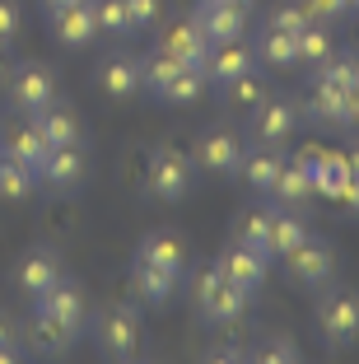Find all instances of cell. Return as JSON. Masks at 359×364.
<instances>
[{"label":"cell","mask_w":359,"mask_h":364,"mask_svg":"<svg viewBox=\"0 0 359 364\" xmlns=\"http://www.w3.org/2000/svg\"><path fill=\"white\" fill-rule=\"evenodd\" d=\"M191 294H196V313H201L210 327H233V322L247 313V304H252V294H243L238 285H229V280L220 276V267H215V262L201 271V276H196Z\"/></svg>","instance_id":"obj_1"},{"label":"cell","mask_w":359,"mask_h":364,"mask_svg":"<svg viewBox=\"0 0 359 364\" xmlns=\"http://www.w3.org/2000/svg\"><path fill=\"white\" fill-rule=\"evenodd\" d=\"M317 332H322L327 346H336V350L359 341V294L355 289L336 285L317 299Z\"/></svg>","instance_id":"obj_2"},{"label":"cell","mask_w":359,"mask_h":364,"mask_svg":"<svg viewBox=\"0 0 359 364\" xmlns=\"http://www.w3.org/2000/svg\"><path fill=\"white\" fill-rule=\"evenodd\" d=\"M94 346L107 360H131L140 350V313L131 304H112L94 322Z\"/></svg>","instance_id":"obj_3"},{"label":"cell","mask_w":359,"mask_h":364,"mask_svg":"<svg viewBox=\"0 0 359 364\" xmlns=\"http://www.w3.org/2000/svg\"><path fill=\"white\" fill-rule=\"evenodd\" d=\"M145 192L154 201H182L191 192V159L182 150H173V145H159L145 168Z\"/></svg>","instance_id":"obj_4"},{"label":"cell","mask_w":359,"mask_h":364,"mask_svg":"<svg viewBox=\"0 0 359 364\" xmlns=\"http://www.w3.org/2000/svg\"><path fill=\"white\" fill-rule=\"evenodd\" d=\"M280 262H285V271H289V280H294V285L317 289V285H327L331 271H336V247H331L327 238H313V234H308L304 243L289 247Z\"/></svg>","instance_id":"obj_5"},{"label":"cell","mask_w":359,"mask_h":364,"mask_svg":"<svg viewBox=\"0 0 359 364\" xmlns=\"http://www.w3.org/2000/svg\"><path fill=\"white\" fill-rule=\"evenodd\" d=\"M243 140H238V131L229 127H210L201 131V140H196V168L210 173V178H233L238 173V164H243Z\"/></svg>","instance_id":"obj_6"},{"label":"cell","mask_w":359,"mask_h":364,"mask_svg":"<svg viewBox=\"0 0 359 364\" xmlns=\"http://www.w3.org/2000/svg\"><path fill=\"white\" fill-rule=\"evenodd\" d=\"M10 103L19 107V112H28V117H38L43 107L56 103V75L38 61H23L10 75Z\"/></svg>","instance_id":"obj_7"},{"label":"cell","mask_w":359,"mask_h":364,"mask_svg":"<svg viewBox=\"0 0 359 364\" xmlns=\"http://www.w3.org/2000/svg\"><path fill=\"white\" fill-rule=\"evenodd\" d=\"M85 178H89V154H85L80 140H75V145H52V154H47L43 168H38V182H47L56 192L85 187Z\"/></svg>","instance_id":"obj_8"},{"label":"cell","mask_w":359,"mask_h":364,"mask_svg":"<svg viewBox=\"0 0 359 364\" xmlns=\"http://www.w3.org/2000/svg\"><path fill=\"white\" fill-rule=\"evenodd\" d=\"M294 127H299V107L280 94H266L262 103L252 107V136L262 140V145H285V140L294 136Z\"/></svg>","instance_id":"obj_9"},{"label":"cell","mask_w":359,"mask_h":364,"mask_svg":"<svg viewBox=\"0 0 359 364\" xmlns=\"http://www.w3.org/2000/svg\"><path fill=\"white\" fill-rule=\"evenodd\" d=\"M38 313H47L52 322H61V327H65L70 336H80V332H85V322H89L85 294H80V289H75L65 276L56 280V285L47 289V294H38Z\"/></svg>","instance_id":"obj_10"},{"label":"cell","mask_w":359,"mask_h":364,"mask_svg":"<svg viewBox=\"0 0 359 364\" xmlns=\"http://www.w3.org/2000/svg\"><path fill=\"white\" fill-rule=\"evenodd\" d=\"M201 70H205L210 85H229V80L257 70V52H252V43H243V38H233V43H210Z\"/></svg>","instance_id":"obj_11"},{"label":"cell","mask_w":359,"mask_h":364,"mask_svg":"<svg viewBox=\"0 0 359 364\" xmlns=\"http://www.w3.org/2000/svg\"><path fill=\"white\" fill-rule=\"evenodd\" d=\"M191 19L201 23V33L210 38V43H233V38H243V33H247L252 10H238V5H215V0H196Z\"/></svg>","instance_id":"obj_12"},{"label":"cell","mask_w":359,"mask_h":364,"mask_svg":"<svg viewBox=\"0 0 359 364\" xmlns=\"http://www.w3.org/2000/svg\"><path fill=\"white\" fill-rule=\"evenodd\" d=\"M159 52L173 56L178 65H196V70H201L205 52H210V38L201 33V23H196V19H182V23H168V28H164Z\"/></svg>","instance_id":"obj_13"},{"label":"cell","mask_w":359,"mask_h":364,"mask_svg":"<svg viewBox=\"0 0 359 364\" xmlns=\"http://www.w3.org/2000/svg\"><path fill=\"white\" fill-rule=\"evenodd\" d=\"M61 280V262H56V252L52 247H28L19 257V267H14V285L23 289V294H47V289Z\"/></svg>","instance_id":"obj_14"},{"label":"cell","mask_w":359,"mask_h":364,"mask_svg":"<svg viewBox=\"0 0 359 364\" xmlns=\"http://www.w3.org/2000/svg\"><path fill=\"white\" fill-rule=\"evenodd\" d=\"M94 33H98V19H94V5L89 0H75V5L52 10V38L61 47H89Z\"/></svg>","instance_id":"obj_15"},{"label":"cell","mask_w":359,"mask_h":364,"mask_svg":"<svg viewBox=\"0 0 359 364\" xmlns=\"http://www.w3.org/2000/svg\"><path fill=\"white\" fill-rule=\"evenodd\" d=\"M215 267H220V276L229 280V285L243 289V294H257V289L266 285V257L252 252V247H243V243H233Z\"/></svg>","instance_id":"obj_16"},{"label":"cell","mask_w":359,"mask_h":364,"mask_svg":"<svg viewBox=\"0 0 359 364\" xmlns=\"http://www.w3.org/2000/svg\"><path fill=\"white\" fill-rule=\"evenodd\" d=\"M94 85L103 89L107 98H131L140 89V61L136 56H103L98 61V70H94Z\"/></svg>","instance_id":"obj_17"},{"label":"cell","mask_w":359,"mask_h":364,"mask_svg":"<svg viewBox=\"0 0 359 364\" xmlns=\"http://www.w3.org/2000/svg\"><path fill=\"white\" fill-rule=\"evenodd\" d=\"M285 168V154H280V145H262L257 140L252 150H243V164H238V173L247 178V187L252 192H271L275 173Z\"/></svg>","instance_id":"obj_18"},{"label":"cell","mask_w":359,"mask_h":364,"mask_svg":"<svg viewBox=\"0 0 359 364\" xmlns=\"http://www.w3.org/2000/svg\"><path fill=\"white\" fill-rule=\"evenodd\" d=\"M299 164H304L308 178H313V192H327V196H336L341 182L350 178V159L327 154V150H304V154H299Z\"/></svg>","instance_id":"obj_19"},{"label":"cell","mask_w":359,"mask_h":364,"mask_svg":"<svg viewBox=\"0 0 359 364\" xmlns=\"http://www.w3.org/2000/svg\"><path fill=\"white\" fill-rule=\"evenodd\" d=\"M131 285H136V294L145 304H168L173 289H178V271H164V267H154V262L136 257L131 262Z\"/></svg>","instance_id":"obj_20"},{"label":"cell","mask_w":359,"mask_h":364,"mask_svg":"<svg viewBox=\"0 0 359 364\" xmlns=\"http://www.w3.org/2000/svg\"><path fill=\"white\" fill-rule=\"evenodd\" d=\"M0 150L10 154V159L28 164V168H43V159H47V154H52V140L43 136V127H38V122H28V127L10 131V136H5V145H0Z\"/></svg>","instance_id":"obj_21"},{"label":"cell","mask_w":359,"mask_h":364,"mask_svg":"<svg viewBox=\"0 0 359 364\" xmlns=\"http://www.w3.org/2000/svg\"><path fill=\"white\" fill-rule=\"evenodd\" d=\"M136 257H145V262H154V267L178 271V276H182V267H187V243H182L178 234H168V229H159V234L140 238V252H136Z\"/></svg>","instance_id":"obj_22"},{"label":"cell","mask_w":359,"mask_h":364,"mask_svg":"<svg viewBox=\"0 0 359 364\" xmlns=\"http://www.w3.org/2000/svg\"><path fill=\"white\" fill-rule=\"evenodd\" d=\"M331 52H336V43H331V28H327L322 19H313L308 28L294 33V61L308 65V70H317V65L327 61Z\"/></svg>","instance_id":"obj_23"},{"label":"cell","mask_w":359,"mask_h":364,"mask_svg":"<svg viewBox=\"0 0 359 364\" xmlns=\"http://www.w3.org/2000/svg\"><path fill=\"white\" fill-rule=\"evenodd\" d=\"M308 117L317 127H350V94L327 85H313V98H308Z\"/></svg>","instance_id":"obj_24"},{"label":"cell","mask_w":359,"mask_h":364,"mask_svg":"<svg viewBox=\"0 0 359 364\" xmlns=\"http://www.w3.org/2000/svg\"><path fill=\"white\" fill-rule=\"evenodd\" d=\"M233 243L252 247V252H262V257L271 262V210H266V205H257V210H243V215H238V225H233Z\"/></svg>","instance_id":"obj_25"},{"label":"cell","mask_w":359,"mask_h":364,"mask_svg":"<svg viewBox=\"0 0 359 364\" xmlns=\"http://www.w3.org/2000/svg\"><path fill=\"white\" fill-rule=\"evenodd\" d=\"M252 52H257V61L271 65V70H289V65H299L294 61V38H289V33H280V28H266V23L257 28Z\"/></svg>","instance_id":"obj_26"},{"label":"cell","mask_w":359,"mask_h":364,"mask_svg":"<svg viewBox=\"0 0 359 364\" xmlns=\"http://www.w3.org/2000/svg\"><path fill=\"white\" fill-rule=\"evenodd\" d=\"M271 196L280 205H304L308 196H313V178H308V168L299 159H285V168L275 173V182H271Z\"/></svg>","instance_id":"obj_27"},{"label":"cell","mask_w":359,"mask_h":364,"mask_svg":"<svg viewBox=\"0 0 359 364\" xmlns=\"http://www.w3.org/2000/svg\"><path fill=\"white\" fill-rule=\"evenodd\" d=\"M33 192H38V168H28V164L10 159L0 150V196L5 201H28Z\"/></svg>","instance_id":"obj_28"},{"label":"cell","mask_w":359,"mask_h":364,"mask_svg":"<svg viewBox=\"0 0 359 364\" xmlns=\"http://www.w3.org/2000/svg\"><path fill=\"white\" fill-rule=\"evenodd\" d=\"M38 127H43V136L52 140V145H75V140H85V127H80V117H75V107H43L38 112Z\"/></svg>","instance_id":"obj_29"},{"label":"cell","mask_w":359,"mask_h":364,"mask_svg":"<svg viewBox=\"0 0 359 364\" xmlns=\"http://www.w3.org/2000/svg\"><path fill=\"white\" fill-rule=\"evenodd\" d=\"M313 85H327V89H341V94H350V89L359 85V56L331 52L327 61L313 70Z\"/></svg>","instance_id":"obj_30"},{"label":"cell","mask_w":359,"mask_h":364,"mask_svg":"<svg viewBox=\"0 0 359 364\" xmlns=\"http://www.w3.org/2000/svg\"><path fill=\"white\" fill-rule=\"evenodd\" d=\"M304 238H308V225L299 220V215H289V205L271 210V262H280L289 247H299Z\"/></svg>","instance_id":"obj_31"},{"label":"cell","mask_w":359,"mask_h":364,"mask_svg":"<svg viewBox=\"0 0 359 364\" xmlns=\"http://www.w3.org/2000/svg\"><path fill=\"white\" fill-rule=\"evenodd\" d=\"M205 85H210L205 70H196V65H178V75L159 89V98H164V103H182V107H187V103H196V98L205 94Z\"/></svg>","instance_id":"obj_32"},{"label":"cell","mask_w":359,"mask_h":364,"mask_svg":"<svg viewBox=\"0 0 359 364\" xmlns=\"http://www.w3.org/2000/svg\"><path fill=\"white\" fill-rule=\"evenodd\" d=\"M247 360H257V364H294L299 360V341L294 336H262L257 346H247Z\"/></svg>","instance_id":"obj_33"},{"label":"cell","mask_w":359,"mask_h":364,"mask_svg":"<svg viewBox=\"0 0 359 364\" xmlns=\"http://www.w3.org/2000/svg\"><path fill=\"white\" fill-rule=\"evenodd\" d=\"M75 336L65 332L61 322H52L47 313H33V350H47V355H56V350H65Z\"/></svg>","instance_id":"obj_34"},{"label":"cell","mask_w":359,"mask_h":364,"mask_svg":"<svg viewBox=\"0 0 359 364\" xmlns=\"http://www.w3.org/2000/svg\"><path fill=\"white\" fill-rule=\"evenodd\" d=\"M308 23H313V14H308L304 0H280V5L266 14V28H280V33H289V38H294L299 28H308Z\"/></svg>","instance_id":"obj_35"},{"label":"cell","mask_w":359,"mask_h":364,"mask_svg":"<svg viewBox=\"0 0 359 364\" xmlns=\"http://www.w3.org/2000/svg\"><path fill=\"white\" fill-rule=\"evenodd\" d=\"M224 94H229V103L233 107H257L271 89H266V80L257 75V70H247V75H238V80H229V85H220Z\"/></svg>","instance_id":"obj_36"},{"label":"cell","mask_w":359,"mask_h":364,"mask_svg":"<svg viewBox=\"0 0 359 364\" xmlns=\"http://www.w3.org/2000/svg\"><path fill=\"white\" fill-rule=\"evenodd\" d=\"M89 5H94L98 33H117V38H127V33H131V19H127V0H89Z\"/></svg>","instance_id":"obj_37"},{"label":"cell","mask_w":359,"mask_h":364,"mask_svg":"<svg viewBox=\"0 0 359 364\" xmlns=\"http://www.w3.org/2000/svg\"><path fill=\"white\" fill-rule=\"evenodd\" d=\"M164 14V0H127V19H131V33H149Z\"/></svg>","instance_id":"obj_38"},{"label":"cell","mask_w":359,"mask_h":364,"mask_svg":"<svg viewBox=\"0 0 359 364\" xmlns=\"http://www.w3.org/2000/svg\"><path fill=\"white\" fill-rule=\"evenodd\" d=\"M304 5H308V14L322 19V23H336V19L350 14V0H304Z\"/></svg>","instance_id":"obj_39"},{"label":"cell","mask_w":359,"mask_h":364,"mask_svg":"<svg viewBox=\"0 0 359 364\" xmlns=\"http://www.w3.org/2000/svg\"><path fill=\"white\" fill-rule=\"evenodd\" d=\"M14 33H19V5L14 0H0V47H10Z\"/></svg>","instance_id":"obj_40"},{"label":"cell","mask_w":359,"mask_h":364,"mask_svg":"<svg viewBox=\"0 0 359 364\" xmlns=\"http://www.w3.org/2000/svg\"><path fill=\"white\" fill-rule=\"evenodd\" d=\"M0 350H23V336L10 318H0Z\"/></svg>","instance_id":"obj_41"},{"label":"cell","mask_w":359,"mask_h":364,"mask_svg":"<svg viewBox=\"0 0 359 364\" xmlns=\"http://www.w3.org/2000/svg\"><path fill=\"white\" fill-rule=\"evenodd\" d=\"M336 201H345V205H355V210H359V178H355V173H350V178L341 182V192H336Z\"/></svg>","instance_id":"obj_42"},{"label":"cell","mask_w":359,"mask_h":364,"mask_svg":"<svg viewBox=\"0 0 359 364\" xmlns=\"http://www.w3.org/2000/svg\"><path fill=\"white\" fill-rule=\"evenodd\" d=\"M210 360H224V364H238V360H247V346H220V350H210Z\"/></svg>","instance_id":"obj_43"},{"label":"cell","mask_w":359,"mask_h":364,"mask_svg":"<svg viewBox=\"0 0 359 364\" xmlns=\"http://www.w3.org/2000/svg\"><path fill=\"white\" fill-rule=\"evenodd\" d=\"M350 127H359V85L350 89Z\"/></svg>","instance_id":"obj_44"},{"label":"cell","mask_w":359,"mask_h":364,"mask_svg":"<svg viewBox=\"0 0 359 364\" xmlns=\"http://www.w3.org/2000/svg\"><path fill=\"white\" fill-rule=\"evenodd\" d=\"M23 360V350H0V364H19Z\"/></svg>","instance_id":"obj_45"},{"label":"cell","mask_w":359,"mask_h":364,"mask_svg":"<svg viewBox=\"0 0 359 364\" xmlns=\"http://www.w3.org/2000/svg\"><path fill=\"white\" fill-rule=\"evenodd\" d=\"M215 5H238V10H252L257 0H215Z\"/></svg>","instance_id":"obj_46"},{"label":"cell","mask_w":359,"mask_h":364,"mask_svg":"<svg viewBox=\"0 0 359 364\" xmlns=\"http://www.w3.org/2000/svg\"><path fill=\"white\" fill-rule=\"evenodd\" d=\"M61 5H75V0H43V10L52 14V10H61Z\"/></svg>","instance_id":"obj_47"},{"label":"cell","mask_w":359,"mask_h":364,"mask_svg":"<svg viewBox=\"0 0 359 364\" xmlns=\"http://www.w3.org/2000/svg\"><path fill=\"white\" fill-rule=\"evenodd\" d=\"M350 173H355V178H359V154H355V159H350Z\"/></svg>","instance_id":"obj_48"},{"label":"cell","mask_w":359,"mask_h":364,"mask_svg":"<svg viewBox=\"0 0 359 364\" xmlns=\"http://www.w3.org/2000/svg\"><path fill=\"white\" fill-rule=\"evenodd\" d=\"M350 14H359V0H350Z\"/></svg>","instance_id":"obj_49"}]
</instances>
